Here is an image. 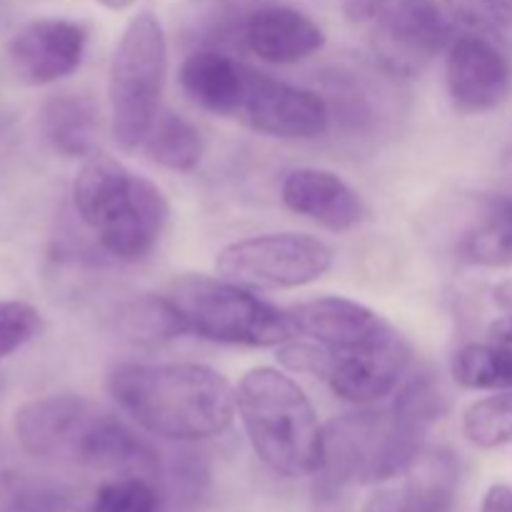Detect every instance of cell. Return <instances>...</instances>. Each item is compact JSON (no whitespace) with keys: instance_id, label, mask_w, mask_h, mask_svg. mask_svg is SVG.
<instances>
[{"instance_id":"obj_26","label":"cell","mask_w":512,"mask_h":512,"mask_svg":"<svg viewBox=\"0 0 512 512\" xmlns=\"http://www.w3.org/2000/svg\"><path fill=\"white\" fill-rule=\"evenodd\" d=\"M393 410L400 420L425 433L445 413V393L435 375L423 370L398 390Z\"/></svg>"},{"instance_id":"obj_14","label":"cell","mask_w":512,"mask_h":512,"mask_svg":"<svg viewBox=\"0 0 512 512\" xmlns=\"http://www.w3.org/2000/svg\"><path fill=\"white\" fill-rule=\"evenodd\" d=\"M295 333L323 343L335 353L365 348L393 333V325L358 300L320 295L288 308Z\"/></svg>"},{"instance_id":"obj_9","label":"cell","mask_w":512,"mask_h":512,"mask_svg":"<svg viewBox=\"0 0 512 512\" xmlns=\"http://www.w3.org/2000/svg\"><path fill=\"white\" fill-rule=\"evenodd\" d=\"M170 220V203L150 178L130 173L118 198L95 223L100 248L120 263H138L155 250Z\"/></svg>"},{"instance_id":"obj_19","label":"cell","mask_w":512,"mask_h":512,"mask_svg":"<svg viewBox=\"0 0 512 512\" xmlns=\"http://www.w3.org/2000/svg\"><path fill=\"white\" fill-rule=\"evenodd\" d=\"M245 65L215 48H200L180 65V88L198 108L215 115H238L245 90Z\"/></svg>"},{"instance_id":"obj_21","label":"cell","mask_w":512,"mask_h":512,"mask_svg":"<svg viewBox=\"0 0 512 512\" xmlns=\"http://www.w3.org/2000/svg\"><path fill=\"white\" fill-rule=\"evenodd\" d=\"M45 135L58 153L68 158H88L98 135V110L83 95H58L45 105Z\"/></svg>"},{"instance_id":"obj_8","label":"cell","mask_w":512,"mask_h":512,"mask_svg":"<svg viewBox=\"0 0 512 512\" xmlns=\"http://www.w3.org/2000/svg\"><path fill=\"white\" fill-rule=\"evenodd\" d=\"M238 115L258 133L280 140H313L330 128V110L323 93L275 80L253 68L245 70Z\"/></svg>"},{"instance_id":"obj_15","label":"cell","mask_w":512,"mask_h":512,"mask_svg":"<svg viewBox=\"0 0 512 512\" xmlns=\"http://www.w3.org/2000/svg\"><path fill=\"white\" fill-rule=\"evenodd\" d=\"M458 483L460 468L455 455L423 448L393 485L383 483V488L370 495L365 512H450Z\"/></svg>"},{"instance_id":"obj_13","label":"cell","mask_w":512,"mask_h":512,"mask_svg":"<svg viewBox=\"0 0 512 512\" xmlns=\"http://www.w3.org/2000/svg\"><path fill=\"white\" fill-rule=\"evenodd\" d=\"M408 368L410 345L405 343L398 330H393L378 343L348 350V353H335L328 385L335 398L345 400V403L373 405L398 390Z\"/></svg>"},{"instance_id":"obj_12","label":"cell","mask_w":512,"mask_h":512,"mask_svg":"<svg viewBox=\"0 0 512 512\" xmlns=\"http://www.w3.org/2000/svg\"><path fill=\"white\" fill-rule=\"evenodd\" d=\"M95 415L88 400L78 395H45L20 405L15 413V438L33 458L75 463Z\"/></svg>"},{"instance_id":"obj_16","label":"cell","mask_w":512,"mask_h":512,"mask_svg":"<svg viewBox=\"0 0 512 512\" xmlns=\"http://www.w3.org/2000/svg\"><path fill=\"white\" fill-rule=\"evenodd\" d=\"M280 200L290 213L313 220L333 233L358 228L365 218L363 198L333 170H293L280 185Z\"/></svg>"},{"instance_id":"obj_18","label":"cell","mask_w":512,"mask_h":512,"mask_svg":"<svg viewBox=\"0 0 512 512\" xmlns=\"http://www.w3.org/2000/svg\"><path fill=\"white\" fill-rule=\"evenodd\" d=\"M75 465L118 475H143L150 480H158L160 473L158 453L128 425L100 413L95 415L80 443Z\"/></svg>"},{"instance_id":"obj_2","label":"cell","mask_w":512,"mask_h":512,"mask_svg":"<svg viewBox=\"0 0 512 512\" xmlns=\"http://www.w3.org/2000/svg\"><path fill=\"white\" fill-rule=\"evenodd\" d=\"M238 415L255 455L283 478L315 475L323 460V425L308 395L283 370L260 365L235 388Z\"/></svg>"},{"instance_id":"obj_17","label":"cell","mask_w":512,"mask_h":512,"mask_svg":"<svg viewBox=\"0 0 512 512\" xmlns=\"http://www.w3.org/2000/svg\"><path fill=\"white\" fill-rule=\"evenodd\" d=\"M243 40L250 53L273 65H293L325 45V33L310 15L290 5H268L245 18Z\"/></svg>"},{"instance_id":"obj_29","label":"cell","mask_w":512,"mask_h":512,"mask_svg":"<svg viewBox=\"0 0 512 512\" xmlns=\"http://www.w3.org/2000/svg\"><path fill=\"white\" fill-rule=\"evenodd\" d=\"M43 328L38 308L23 300H0V360L28 345Z\"/></svg>"},{"instance_id":"obj_20","label":"cell","mask_w":512,"mask_h":512,"mask_svg":"<svg viewBox=\"0 0 512 512\" xmlns=\"http://www.w3.org/2000/svg\"><path fill=\"white\" fill-rule=\"evenodd\" d=\"M118 330L125 340L143 348H160L190 333L178 305L163 295H140L120 308Z\"/></svg>"},{"instance_id":"obj_4","label":"cell","mask_w":512,"mask_h":512,"mask_svg":"<svg viewBox=\"0 0 512 512\" xmlns=\"http://www.w3.org/2000/svg\"><path fill=\"white\" fill-rule=\"evenodd\" d=\"M190 333L220 345L280 348L293 340L295 325L288 310L265 303L245 285L210 275H180L170 285Z\"/></svg>"},{"instance_id":"obj_6","label":"cell","mask_w":512,"mask_h":512,"mask_svg":"<svg viewBox=\"0 0 512 512\" xmlns=\"http://www.w3.org/2000/svg\"><path fill=\"white\" fill-rule=\"evenodd\" d=\"M333 268V250L303 233H265L225 245L215 258L220 278L245 288H305Z\"/></svg>"},{"instance_id":"obj_23","label":"cell","mask_w":512,"mask_h":512,"mask_svg":"<svg viewBox=\"0 0 512 512\" xmlns=\"http://www.w3.org/2000/svg\"><path fill=\"white\" fill-rule=\"evenodd\" d=\"M455 383L465 390H512V353L485 343H468L450 363Z\"/></svg>"},{"instance_id":"obj_1","label":"cell","mask_w":512,"mask_h":512,"mask_svg":"<svg viewBox=\"0 0 512 512\" xmlns=\"http://www.w3.org/2000/svg\"><path fill=\"white\" fill-rule=\"evenodd\" d=\"M108 393L140 428L175 443L223 435L238 413L228 378L198 363H123L110 370Z\"/></svg>"},{"instance_id":"obj_28","label":"cell","mask_w":512,"mask_h":512,"mask_svg":"<svg viewBox=\"0 0 512 512\" xmlns=\"http://www.w3.org/2000/svg\"><path fill=\"white\" fill-rule=\"evenodd\" d=\"M65 498L13 473H0V512H60Z\"/></svg>"},{"instance_id":"obj_22","label":"cell","mask_w":512,"mask_h":512,"mask_svg":"<svg viewBox=\"0 0 512 512\" xmlns=\"http://www.w3.org/2000/svg\"><path fill=\"white\" fill-rule=\"evenodd\" d=\"M145 153L160 168L173 173H190L203 158V135L183 115L160 110L143 140Z\"/></svg>"},{"instance_id":"obj_10","label":"cell","mask_w":512,"mask_h":512,"mask_svg":"<svg viewBox=\"0 0 512 512\" xmlns=\"http://www.w3.org/2000/svg\"><path fill=\"white\" fill-rule=\"evenodd\" d=\"M445 78L455 110L465 115L490 113L512 93L510 58L483 33L455 35L448 48Z\"/></svg>"},{"instance_id":"obj_34","label":"cell","mask_w":512,"mask_h":512,"mask_svg":"<svg viewBox=\"0 0 512 512\" xmlns=\"http://www.w3.org/2000/svg\"><path fill=\"white\" fill-rule=\"evenodd\" d=\"M98 5H103L105 10H113V13H123V10L133 8L135 0H95Z\"/></svg>"},{"instance_id":"obj_11","label":"cell","mask_w":512,"mask_h":512,"mask_svg":"<svg viewBox=\"0 0 512 512\" xmlns=\"http://www.w3.org/2000/svg\"><path fill=\"white\" fill-rule=\"evenodd\" d=\"M88 30L75 20L40 18L23 25L10 43V68L25 85H50L80 68Z\"/></svg>"},{"instance_id":"obj_3","label":"cell","mask_w":512,"mask_h":512,"mask_svg":"<svg viewBox=\"0 0 512 512\" xmlns=\"http://www.w3.org/2000/svg\"><path fill=\"white\" fill-rule=\"evenodd\" d=\"M423 435L395 410H358L323 428V460L315 473V505L335 508L355 485L400 478L423 450Z\"/></svg>"},{"instance_id":"obj_30","label":"cell","mask_w":512,"mask_h":512,"mask_svg":"<svg viewBox=\"0 0 512 512\" xmlns=\"http://www.w3.org/2000/svg\"><path fill=\"white\" fill-rule=\"evenodd\" d=\"M278 363L290 373H305L318 375V378L328 380L330 370H333L335 353L325 348L323 343L315 340H288L278 348Z\"/></svg>"},{"instance_id":"obj_24","label":"cell","mask_w":512,"mask_h":512,"mask_svg":"<svg viewBox=\"0 0 512 512\" xmlns=\"http://www.w3.org/2000/svg\"><path fill=\"white\" fill-rule=\"evenodd\" d=\"M463 433L483 450L512 443V390H495L470 403L463 413Z\"/></svg>"},{"instance_id":"obj_5","label":"cell","mask_w":512,"mask_h":512,"mask_svg":"<svg viewBox=\"0 0 512 512\" xmlns=\"http://www.w3.org/2000/svg\"><path fill=\"white\" fill-rule=\"evenodd\" d=\"M165 75L168 40L163 25L153 13H138L125 25L108 73L110 128L123 150L143 145L160 113Z\"/></svg>"},{"instance_id":"obj_25","label":"cell","mask_w":512,"mask_h":512,"mask_svg":"<svg viewBox=\"0 0 512 512\" xmlns=\"http://www.w3.org/2000/svg\"><path fill=\"white\" fill-rule=\"evenodd\" d=\"M158 480H163V505L180 512L195 510L208 493V465L195 453H175L168 463H160Z\"/></svg>"},{"instance_id":"obj_31","label":"cell","mask_w":512,"mask_h":512,"mask_svg":"<svg viewBox=\"0 0 512 512\" xmlns=\"http://www.w3.org/2000/svg\"><path fill=\"white\" fill-rule=\"evenodd\" d=\"M385 0H343V13L350 23H370Z\"/></svg>"},{"instance_id":"obj_27","label":"cell","mask_w":512,"mask_h":512,"mask_svg":"<svg viewBox=\"0 0 512 512\" xmlns=\"http://www.w3.org/2000/svg\"><path fill=\"white\" fill-rule=\"evenodd\" d=\"M163 495L150 478L143 475H118L98 488L93 512H160Z\"/></svg>"},{"instance_id":"obj_7","label":"cell","mask_w":512,"mask_h":512,"mask_svg":"<svg viewBox=\"0 0 512 512\" xmlns=\"http://www.w3.org/2000/svg\"><path fill=\"white\" fill-rule=\"evenodd\" d=\"M373 53L380 68L415 78L455 40V23L435 0H385L373 20Z\"/></svg>"},{"instance_id":"obj_35","label":"cell","mask_w":512,"mask_h":512,"mask_svg":"<svg viewBox=\"0 0 512 512\" xmlns=\"http://www.w3.org/2000/svg\"><path fill=\"white\" fill-rule=\"evenodd\" d=\"M478 3H483L485 8L495 10V13H505V10L512 5V0H478Z\"/></svg>"},{"instance_id":"obj_32","label":"cell","mask_w":512,"mask_h":512,"mask_svg":"<svg viewBox=\"0 0 512 512\" xmlns=\"http://www.w3.org/2000/svg\"><path fill=\"white\" fill-rule=\"evenodd\" d=\"M480 512H512V488L500 483L493 485V488L485 493Z\"/></svg>"},{"instance_id":"obj_33","label":"cell","mask_w":512,"mask_h":512,"mask_svg":"<svg viewBox=\"0 0 512 512\" xmlns=\"http://www.w3.org/2000/svg\"><path fill=\"white\" fill-rule=\"evenodd\" d=\"M493 303L498 305L500 313L512 315V278L500 280L493 288Z\"/></svg>"}]
</instances>
